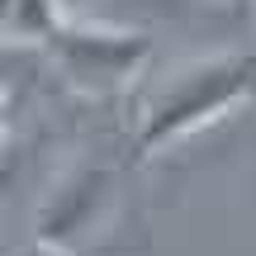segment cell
<instances>
[{"label": "cell", "mask_w": 256, "mask_h": 256, "mask_svg": "<svg viewBox=\"0 0 256 256\" xmlns=\"http://www.w3.org/2000/svg\"><path fill=\"white\" fill-rule=\"evenodd\" d=\"M256 100V52H214L171 66L147 86L133 114V156L147 162L162 147L209 128L228 110Z\"/></svg>", "instance_id": "cell-1"}, {"label": "cell", "mask_w": 256, "mask_h": 256, "mask_svg": "<svg viewBox=\"0 0 256 256\" xmlns=\"http://www.w3.org/2000/svg\"><path fill=\"white\" fill-rule=\"evenodd\" d=\"M43 52L66 76L72 90H81V95H119L147 66L152 38L138 34V28H104V24L66 19Z\"/></svg>", "instance_id": "cell-2"}, {"label": "cell", "mask_w": 256, "mask_h": 256, "mask_svg": "<svg viewBox=\"0 0 256 256\" xmlns=\"http://www.w3.org/2000/svg\"><path fill=\"white\" fill-rule=\"evenodd\" d=\"M104 185H110L104 171H81L72 185H62L57 200H52V209H43V218H38V242L62 252L66 238L95 218V204L104 200Z\"/></svg>", "instance_id": "cell-3"}, {"label": "cell", "mask_w": 256, "mask_h": 256, "mask_svg": "<svg viewBox=\"0 0 256 256\" xmlns=\"http://www.w3.org/2000/svg\"><path fill=\"white\" fill-rule=\"evenodd\" d=\"M62 24H66V14L57 0H5V10H0L5 48H24V43L48 48Z\"/></svg>", "instance_id": "cell-4"}, {"label": "cell", "mask_w": 256, "mask_h": 256, "mask_svg": "<svg viewBox=\"0 0 256 256\" xmlns=\"http://www.w3.org/2000/svg\"><path fill=\"white\" fill-rule=\"evenodd\" d=\"M57 5H62V14H66V19H76L86 5H90V0H57Z\"/></svg>", "instance_id": "cell-5"}]
</instances>
